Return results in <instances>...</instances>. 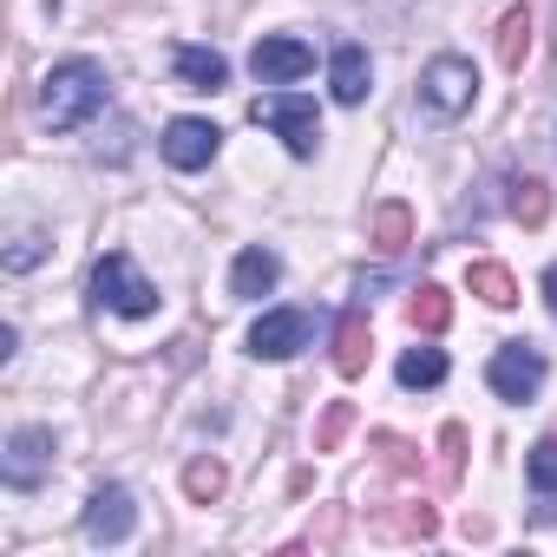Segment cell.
I'll use <instances>...</instances> for the list:
<instances>
[{
    "label": "cell",
    "mask_w": 557,
    "mask_h": 557,
    "mask_svg": "<svg viewBox=\"0 0 557 557\" xmlns=\"http://www.w3.org/2000/svg\"><path fill=\"white\" fill-rule=\"evenodd\" d=\"M106 106H112V79H106L99 60H60V66L40 79V119H47L53 132H79V125H92Z\"/></svg>",
    "instance_id": "6da1fadb"
},
{
    "label": "cell",
    "mask_w": 557,
    "mask_h": 557,
    "mask_svg": "<svg viewBox=\"0 0 557 557\" xmlns=\"http://www.w3.org/2000/svg\"><path fill=\"white\" fill-rule=\"evenodd\" d=\"M92 302H99V309H112V315L145 322V315L158 309V283H145L138 262H132L125 249H106V256L92 262Z\"/></svg>",
    "instance_id": "7a4b0ae2"
},
{
    "label": "cell",
    "mask_w": 557,
    "mask_h": 557,
    "mask_svg": "<svg viewBox=\"0 0 557 557\" xmlns=\"http://www.w3.org/2000/svg\"><path fill=\"white\" fill-rule=\"evenodd\" d=\"M249 119L269 125L296 158H315V151H322V112H315V99H302V92H262V99L249 106Z\"/></svg>",
    "instance_id": "3957f363"
},
{
    "label": "cell",
    "mask_w": 557,
    "mask_h": 557,
    "mask_svg": "<svg viewBox=\"0 0 557 557\" xmlns=\"http://www.w3.org/2000/svg\"><path fill=\"white\" fill-rule=\"evenodd\" d=\"M472 92H479V73H472V60H459V53H440V60L420 73V99H426V112H440V119L472 112Z\"/></svg>",
    "instance_id": "277c9868"
},
{
    "label": "cell",
    "mask_w": 557,
    "mask_h": 557,
    "mask_svg": "<svg viewBox=\"0 0 557 557\" xmlns=\"http://www.w3.org/2000/svg\"><path fill=\"white\" fill-rule=\"evenodd\" d=\"M47 472H53V433L47 426H14L8 453H0V479H8L14 492H34Z\"/></svg>",
    "instance_id": "5b68a950"
},
{
    "label": "cell",
    "mask_w": 557,
    "mask_h": 557,
    "mask_svg": "<svg viewBox=\"0 0 557 557\" xmlns=\"http://www.w3.org/2000/svg\"><path fill=\"white\" fill-rule=\"evenodd\" d=\"M249 73H256L262 86H296V79H309V73H315V47H309V40H296V34H269V40H256Z\"/></svg>",
    "instance_id": "8992f818"
},
{
    "label": "cell",
    "mask_w": 557,
    "mask_h": 557,
    "mask_svg": "<svg viewBox=\"0 0 557 557\" xmlns=\"http://www.w3.org/2000/svg\"><path fill=\"white\" fill-rule=\"evenodd\" d=\"M485 381H492V394L498 400H531L537 387H544V355L531 348V342H505L498 355H492V368H485Z\"/></svg>",
    "instance_id": "52a82bcc"
},
{
    "label": "cell",
    "mask_w": 557,
    "mask_h": 557,
    "mask_svg": "<svg viewBox=\"0 0 557 557\" xmlns=\"http://www.w3.org/2000/svg\"><path fill=\"white\" fill-rule=\"evenodd\" d=\"M315 342V322L302 315V309H269L256 329H249V355L256 361H289V355H302Z\"/></svg>",
    "instance_id": "ba28073f"
},
{
    "label": "cell",
    "mask_w": 557,
    "mask_h": 557,
    "mask_svg": "<svg viewBox=\"0 0 557 557\" xmlns=\"http://www.w3.org/2000/svg\"><path fill=\"white\" fill-rule=\"evenodd\" d=\"M216 145H223V132H216L210 119H171L164 138H158V151H164L171 171H203V164L216 158Z\"/></svg>",
    "instance_id": "9c48e42d"
},
{
    "label": "cell",
    "mask_w": 557,
    "mask_h": 557,
    "mask_svg": "<svg viewBox=\"0 0 557 557\" xmlns=\"http://www.w3.org/2000/svg\"><path fill=\"white\" fill-rule=\"evenodd\" d=\"M132 531H138V498L125 485H99L86 498V537L92 544H125Z\"/></svg>",
    "instance_id": "30bf717a"
},
{
    "label": "cell",
    "mask_w": 557,
    "mask_h": 557,
    "mask_svg": "<svg viewBox=\"0 0 557 557\" xmlns=\"http://www.w3.org/2000/svg\"><path fill=\"white\" fill-rule=\"evenodd\" d=\"M275 283H283V256H275V249H262V243H249V249L230 262V296H243V302L269 296Z\"/></svg>",
    "instance_id": "8fae6325"
},
{
    "label": "cell",
    "mask_w": 557,
    "mask_h": 557,
    "mask_svg": "<svg viewBox=\"0 0 557 557\" xmlns=\"http://www.w3.org/2000/svg\"><path fill=\"white\" fill-rule=\"evenodd\" d=\"M329 86H335V106H361L368 86H374V60H368V47H335V60H329Z\"/></svg>",
    "instance_id": "7c38bea8"
},
{
    "label": "cell",
    "mask_w": 557,
    "mask_h": 557,
    "mask_svg": "<svg viewBox=\"0 0 557 557\" xmlns=\"http://www.w3.org/2000/svg\"><path fill=\"white\" fill-rule=\"evenodd\" d=\"M177 79H184V92H223L230 60L216 47H177Z\"/></svg>",
    "instance_id": "4fadbf2b"
},
{
    "label": "cell",
    "mask_w": 557,
    "mask_h": 557,
    "mask_svg": "<svg viewBox=\"0 0 557 557\" xmlns=\"http://www.w3.org/2000/svg\"><path fill=\"white\" fill-rule=\"evenodd\" d=\"M368 355H374V342H368V309H348L342 329H335V368L355 381V374L368 368Z\"/></svg>",
    "instance_id": "5bb4252c"
},
{
    "label": "cell",
    "mask_w": 557,
    "mask_h": 557,
    "mask_svg": "<svg viewBox=\"0 0 557 557\" xmlns=\"http://www.w3.org/2000/svg\"><path fill=\"white\" fill-rule=\"evenodd\" d=\"M466 289H472L479 302H492V309H511V302H518V283H511L505 262H472V269H466Z\"/></svg>",
    "instance_id": "9a60e30c"
},
{
    "label": "cell",
    "mask_w": 557,
    "mask_h": 557,
    "mask_svg": "<svg viewBox=\"0 0 557 557\" xmlns=\"http://www.w3.org/2000/svg\"><path fill=\"white\" fill-rule=\"evenodd\" d=\"M394 374H400V387H440V381H446V355L420 342V348H407V355H400V368H394Z\"/></svg>",
    "instance_id": "2e32d148"
},
{
    "label": "cell",
    "mask_w": 557,
    "mask_h": 557,
    "mask_svg": "<svg viewBox=\"0 0 557 557\" xmlns=\"http://www.w3.org/2000/svg\"><path fill=\"white\" fill-rule=\"evenodd\" d=\"M505 190H511V197H505V210H511L518 223H531V230H537V223L550 216V197H544V184H537V177H511Z\"/></svg>",
    "instance_id": "e0dca14e"
},
{
    "label": "cell",
    "mask_w": 557,
    "mask_h": 557,
    "mask_svg": "<svg viewBox=\"0 0 557 557\" xmlns=\"http://www.w3.org/2000/svg\"><path fill=\"white\" fill-rule=\"evenodd\" d=\"M524 53H531V14H524V8H511V14L498 21V60L518 73V66H524Z\"/></svg>",
    "instance_id": "ac0fdd59"
},
{
    "label": "cell",
    "mask_w": 557,
    "mask_h": 557,
    "mask_svg": "<svg viewBox=\"0 0 557 557\" xmlns=\"http://www.w3.org/2000/svg\"><path fill=\"white\" fill-rule=\"evenodd\" d=\"M446 322H453V296H446L440 283H426V289L413 296V329H420V335H446Z\"/></svg>",
    "instance_id": "d6986e66"
},
{
    "label": "cell",
    "mask_w": 557,
    "mask_h": 557,
    "mask_svg": "<svg viewBox=\"0 0 557 557\" xmlns=\"http://www.w3.org/2000/svg\"><path fill=\"white\" fill-rule=\"evenodd\" d=\"M407 236H413V216H407V203H381V210H374V243H381V249H400Z\"/></svg>",
    "instance_id": "ffe728a7"
},
{
    "label": "cell",
    "mask_w": 557,
    "mask_h": 557,
    "mask_svg": "<svg viewBox=\"0 0 557 557\" xmlns=\"http://www.w3.org/2000/svg\"><path fill=\"white\" fill-rule=\"evenodd\" d=\"M524 479H531V492H557V440H537V446H531Z\"/></svg>",
    "instance_id": "44dd1931"
},
{
    "label": "cell",
    "mask_w": 557,
    "mask_h": 557,
    "mask_svg": "<svg viewBox=\"0 0 557 557\" xmlns=\"http://www.w3.org/2000/svg\"><path fill=\"white\" fill-rule=\"evenodd\" d=\"M184 492H190V498H216V492H223V466H216V459H190V466H184Z\"/></svg>",
    "instance_id": "7402d4cb"
},
{
    "label": "cell",
    "mask_w": 557,
    "mask_h": 557,
    "mask_svg": "<svg viewBox=\"0 0 557 557\" xmlns=\"http://www.w3.org/2000/svg\"><path fill=\"white\" fill-rule=\"evenodd\" d=\"M40 256H47V236H40V230H21V236L8 243V269H14V275H27Z\"/></svg>",
    "instance_id": "603a6c76"
},
{
    "label": "cell",
    "mask_w": 557,
    "mask_h": 557,
    "mask_svg": "<svg viewBox=\"0 0 557 557\" xmlns=\"http://www.w3.org/2000/svg\"><path fill=\"white\" fill-rule=\"evenodd\" d=\"M342 433H348V407H329V420H322V433H315V446L329 453V446H335Z\"/></svg>",
    "instance_id": "cb8c5ba5"
},
{
    "label": "cell",
    "mask_w": 557,
    "mask_h": 557,
    "mask_svg": "<svg viewBox=\"0 0 557 557\" xmlns=\"http://www.w3.org/2000/svg\"><path fill=\"white\" fill-rule=\"evenodd\" d=\"M440 446H446V472H459V453H466V426H446V433H440Z\"/></svg>",
    "instance_id": "d4e9b609"
},
{
    "label": "cell",
    "mask_w": 557,
    "mask_h": 557,
    "mask_svg": "<svg viewBox=\"0 0 557 557\" xmlns=\"http://www.w3.org/2000/svg\"><path fill=\"white\" fill-rule=\"evenodd\" d=\"M544 309H550V322H557V262L544 269Z\"/></svg>",
    "instance_id": "484cf974"
}]
</instances>
